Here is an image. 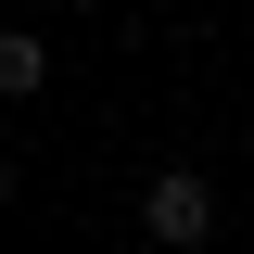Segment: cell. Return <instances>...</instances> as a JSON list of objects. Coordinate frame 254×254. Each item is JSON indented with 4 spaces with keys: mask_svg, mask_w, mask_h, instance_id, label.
Masks as SVG:
<instances>
[{
    "mask_svg": "<svg viewBox=\"0 0 254 254\" xmlns=\"http://www.w3.org/2000/svg\"><path fill=\"white\" fill-rule=\"evenodd\" d=\"M76 13H89V0H76Z\"/></svg>",
    "mask_w": 254,
    "mask_h": 254,
    "instance_id": "4",
    "label": "cell"
},
{
    "mask_svg": "<svg viewBox=\"0 0 254 254\" xmlns=\"http://www.w3.org/2000/svg\"><path fill=\"white\" fill-rule=\"evenodd\" d=\"M38 89H51V38L0 26V102H38Z\"/></svg>",
    "mask_w": 254,
    "mask_h": 254,
    "instance_id": "2",
    "label": "cell"
},
{
    "mask_svg": "<svg viewBox=\"0 0 254 254\" xmlns=\"http://www.w3.org/2000/svg\"><path fill=\"white\" fill-rule=\"evenodd\" d=\"M140 242L216 254V178H203V165H153V178H140Z\"/></svg>",
    "mask_w": 254,
    "mask_h": 254,
    "instance_id": "1",
    "label": "cell"
},
{
    "mask_svg": "<svg viewBox=\"0 0 254 254\" xmlns=\"http://www.w3.org/2000/svg\"><path fill=\"white\" fill-rule=\"evenodd\" d=\"M0 203H13V153H0Z\"/></svg>",
    "mask_w": 254,
    "mask_h": 254,
    "instance_id": "3",
    "label": "cell"
}]
</instances>
